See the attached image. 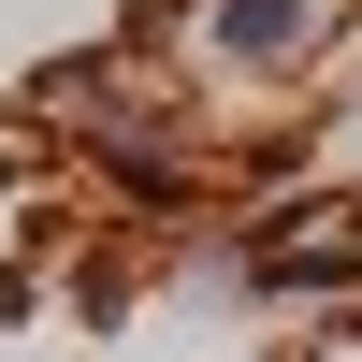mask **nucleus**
Here are the masks:
<instances>
[{"mask_svg": "<svg viewBox=\"0 0 362 362\" xmlns=\"http://www.w3.org/2000/svg\"><path fill=\"white\" fill-rule=\"evenodd\" d=\"M203 29H218L247 73H290V58H305V29H319V0H203Z\"/></svg>", "mask_w": 362, "mask_h": 362, "instance_id": "f257e3e1", "label": "nucleus"}]
</instances>
